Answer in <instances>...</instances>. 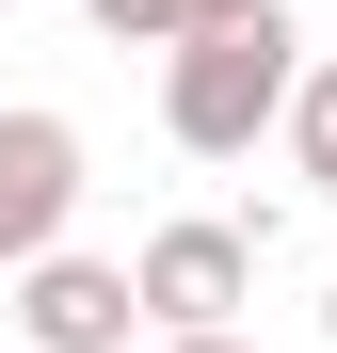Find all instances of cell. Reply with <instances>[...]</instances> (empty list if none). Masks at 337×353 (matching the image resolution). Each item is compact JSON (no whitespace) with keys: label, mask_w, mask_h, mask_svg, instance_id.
<instances>
[{"label":"cell","mask_w":337,"mask_h":353,"mask_svg":"<svg viewBox=\"0 0 337 353\" xmlns=\"http://www.w3.org/2000/svg\"><path fill=\"white\" fill-rule=\"evenodd\" d=\"M289 81H305V32H289V0H257L241 32H193L177 65H161V129L193 161H241L273 112H289Z\"/></svg>","instance_id":"cell-1"},{"label":"cell","mask_w":337,"mask_h":353,"mask_svg":"<svg viewBox=\"0 0 337 353\" xmlns=\"http://www.w3.org/2000/svg\"><path fill=\"white\" fill-rule=\"evenodd\" d=\"M241 289H257V241H241V225H161V241L129 257V305H145L161 337H225Z\"/></svg>","instance_id":"cell-2"},{"label":"cell","mask_w":337,"mask_h":353,"mask_svg":"<svg viewBox=\"0 0 337 353\" xmlns=\"http://www.w3.org/2000/svg\"><path fill=\"white\" fill-rule=\"evenodd\" d=\"M65 209H81V129L65 112H0V273L65 257Z\"/></svg>","instance_id":"cell-3"},{"label":"cell","mask_w":337,"mask_h":353,"mask_svg":"<svg viewBox=\"0 0 337 353\" xmlns=\"http://www.w3.org/2000/svg\"><path fill=\"white\" fill-rule=\"evenodd\" d=\"M129 273H112V257H32L17 273V337L32 353H129Z\"/></svg>","instance_id":"cell-4"},{"label":"cell","mask_w":337,"mask_h":353,"mask_svg":"<svg viewBox=\"0 0 337 353\" xmlns=\"http://www.w3.org/2000/svg\"><path fill=\"white\" fill-rule=\"evenodd\" d=\"M241 17H257V0H96V32L112 48H161V65H177L193 32H241Z\"/></svg>","instance_id":"cell-5"},{"label":"cell","mask_w":337,"mask_h":353,"mask_svg":"<svg viewBox=\"0 0 337 353\" xmlns=\"http://www.w3.org/2000/svg\"><path fill=\"white\" fill-rule=\"evenodd\" d=\"M273 129H289V161H305L321 193H337V65H305V81H289V112H273Z\"/></svg>","instance_id":"cell-6"},{"label":"cell","mask_w":337,"mask_h":353,"mask_svg":"<svg viewBox=\"0 0 337 353\" xmlns=\"http://www.w3.org/2000/svg\"><path fill=\"white\" fill-rule=\"evenodd\" d=\"M161 353H257V337H161Z\"/></svg>","instance_id":"cell-7"},{"label":"cell","mask_w":337,"mask_h":353,"mask_svg":"<svg viewBox=\"0 0 337 353\" xmlns=\"http://www.w3.org/2000/svg\"><path fill=\"white\" fill-rule=\"evenodd\" d=\"M321 337H337V305H321Z\"/></svg>","instance_id":"cell-8"}]
</instances>
